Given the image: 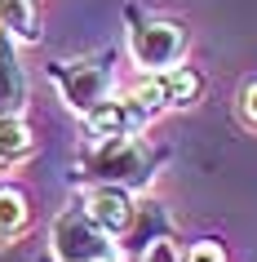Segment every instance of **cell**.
<instances>
[{
  "mask_svg": "<svg viewBox=\"0 0 257 262\" xmlns=\"http://www.w3.org/2000/svg\"><path fill=\"white\" fill-rule=\"evenodd\" d=\"M169 165V147L147 142L137 134H120V138H94V147H84L76 160L71 182H111V187H129V191H151V182L160 178V169Z\"/></svg>",
  "mask_w": 257,
  "mask_h": 262,
  "instance_id": "obj_1",
  "label": "cell"
},
{
  "mask_svg": "<svg viewBox=\"0 0 257 262\" xmlns=\"http://www.w3.org/2000/svg\"><path fill=\"white\" fill-rule=\"evenodd\" d=\"M124 45H129V58H133L137 71H164L182 62L191 49V27L182 18H164V14H147L129 5L124 9Z\"/></svg>",
  "mask_w": 257,
  "mask_h": 262,
  "instance_id": "obj_2",
  "label": "cell"
},
{
  "mask_svg": "<svg viewBox=\"0 0 257 262\" xmlns=\"http://www.w3.org/2000/svg\"><path fill=\"white\" fill-rule=\"evenodd\" d=\"M115 71H120V54L115 49H98V54H84V58H54V62H44V76L54 80V89L62 94L67 111H76V116H84L94 102H102L115 89Z\"/></svg>",
  "mask_w": 257,
  "mask_h": 262,
  "instance_id": "obj_3",
  "label": "cell"
},
{
  "mask_svg": "<svg viewBox=\"0 0 257 262\" xmlns=\"http://www.w3.org/2000/svg\"><path fill=\"white\" fill-rule=\"evenodd\" d=\"M49 258L58 262H111L120 258V249L76 200H71L54 222H49Z\"/></svg>",
  "mask_w": 257,
  "mask_h": 262,
  "instance_id": "obj_4",
  "label": "cell"
},
{
  "mask_svg": "<svg viewBox=\"0 0 257 262\" xmlns=\"http://www.w3.org/2000/svg\"><path fill=\"white\" fill-rule=\"evenodd\" d=\"M160 240H173V218H169V209H164L155 195L133 191V213L124 222V231L115 235V249H120L124 258L142 262Z\"/></svg>",
  "mask_w": 257,
  "mask_h": 262,
  "instance_id": "obj_5",
  "label": "cell"
},
{
  "mask_svg": "<svg viewBox=\"0 0 257 262\" xmlns=\"http://www.w3.org/2000/svg\"><path fill=\"white\" fill-rule=\"evenodd\" d=\"M204 84H208L204 71L186 67V62H173V67H164V71H142V84H137L133 94L160 116L164 107H195L204 98Z\"/></svg>",
  "mask_w": 257,
  "mask_h": 262,
  "instance_id": "obj_6",
  "label": "cell"
},
{
  "mask_svg": "<svg viewBox=\"0 0 257 262\" xmlns=\"http://www.w3.org/2000/svg\"><path fill=\"white\" fill-rule=\"evenodd\" d=\"M80 120H84L89 138H120V134H142L155 120V111L129 89V94H107L102 102H94V107L84 111Z\"/></svg>",
  "mask_w": 257,
  "mask_h": 262,
  "instance_id": "obj_7",
  "label": "cell"
},
{
  "mask_svg": "<svg viewBox=\"0 0 257 262\" xmlns=\"http://www.w3.org/2000/svg\"><path fill=\"white\" fill-rule=\"evenodd\" d=\"M76 205L115 240V235L124 231L129 213H133V191H129V187H111V182H84L80 195H76Z\"/></svg>",
  "mask_w": 257,
  "mask_h": 262,
  "instance_id": "obj_8",
  "label": "cell"
},
{
  "mask_svg": "<svg viewBox=\"0 0 257 262\" xmlns=\"http://www.w3.org/2000/svg\"><path fill=\"white\" fill-rule=\"evenodd\" d=\"M22 45L0 31V116H22L27 111V67H22Z\"/></svg>",
  "mask_w": 257,
  "mask_h": 262,
  "instance_id": "obj_9",
  "label": "cell"
},
{
  "mask_svg": "<svg viewBox=\"0 0 257 262\" xmlns=\"http://www.w3.org/2000/svg\"><path fill=\"white\" fill-rule=\"evenodd\" d=\"M0 31H9L18 45H40L44 40L40 0H0Z\"/></svg>",
  "mask_w": 257,
  "mask_h": 262,
  "instance_id": "obj_10",
  "label": "cell"
},
{
  "mask_svg": "<svg viewBox=\"0 0 257 262\" xmlns=\"http://www.w3.org/2000/svg\"><path fill=\"white\" fill-rule=\"evenodd\" d=\"M31 227V200L18 182H0V245H14Z\"/></svg>",
  "mask_w": 257,
  "mask_h": 262,
  "instance_id": "obj_11",
  "label": "cell"
},
{
  "mask_svg": "<svg viewBox=\"0 0 257 262\" xmlns=\"http://www.w3.org/2000/svg\"><path fill=\"white\" fill-rule=\"evenodd\" d=\"M31 151H36V134L27 116H0V169L22 165Z\"/></svg>",
  "mask_w": 257,
  "mask_h": 262,
  "instance_id": "obj_12",
  "label": "cell"
},
{
  "mask_svg": "<svg viewBox=\"0 0 257 262\" xmlns=\"http://www.w3.org/2000/svg\"><path fill=\"white\" fill-rule=\"evenodd\" d=\"M177 262H226V245L213 240V235H204V240H195L186 253L177 249Z\"/></svg>",
  "mask_w": 257,
  "mask_h": 262,
  "instance_id": "obj_13",
  "label": "cell"
},
{
  "mask_svg": "<svg viewBox=\"0 0 257 262\" xmlns=\"http://www.w3.org/2000/svg\"><path fill=\"white\" fill-rule=\"evenodd\" d=\"M240 120L248 129H257V76L244 80V89H240Z\"/></svg>",
  "mask_w": 257,
  "mask_h": 262,
  "instance_id": "obj_14",
  "label": "cell"
},
{
  "mask_svg": "<svg viewBox=\"0 0 257 262\" xmlns=\"http://www.w3.org/2000/svg\"><path fill=\"white\" fill-rule=\"evenodd\" d=\"M142 262H177V245H173V240H160Z\"/></svg>",
  "mask_w": 257,
  "mask_h": 262,
  "instance_id": "obj_15",
  "label": "cell"
},
{
  "mask_svg": "<svg viewBox=\"0 0 257 262\" xmlns=\"http://www.w3.org/2000/svg\"><path fill=\"white\" fill-rule=\"evenodd\" d=\"M40 262H58V258H40ZM111 262H120V258H111Z\"/></svg>",
  "mask_w": 257,
  "mask_h": 262,
  "instance_id": "obj_16",
  "label": "cell"
}]
</instances>
